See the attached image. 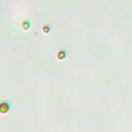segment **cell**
Segmentation results:
<instances>
[{"instance_id": "obj_1", "label": "cell", "mask_w": 132, "mask_h": 132, "mask_svg": "<svg viewBox=\"0 0 132 132\" xmlns=\"http://www.w3.org/2000/svg\"><path fill=\"white\" fill-rule=\"evenodd\" d=\"M9 109H11V104H9L7 101L0 102V114H2V115L7 114Z\"/></svg>"}, {"instance_id": "obj_2", "label": "cell", "mask_w": 132, "mask_h": 132, "mask_svg": "<svg viewBox=\"0 0 132 132\" xmlns=\"http://www.w3.org/2000/svg\"><path fill=\"white\" fill-rule=\"evenodd\" d=\"M57 58L58 60H63L66 58V51L65 50H60L57 53Z\"/></svg>"}, {"instance_id": "obj_3", "label": "cell", "mask_w": 132, "mask_h": 132, "mask_svg": "<svg viewBox=\"0 0 132 132\" xmlns=\"http://www.w3.org/2000/svg\"><path fill=\"white\" fill-rule=\"evenodd\" d=\"M21 27L23 30H28L29 28H30V22H29L28 20H24L21 24Z\"/></svg>"}, {"instance_id": "obj_4", "label": "cell", "mask_w": 132, "mask_h": 132, "mask_svg": "<svg viewBox=\"0 0 132 132\" xmlns=\"http://www.w3.org/2000/svg\"><path fill=\"white\" fill-rule=\"evenodd\" d=\"M42 31H43V33H48L51 31V27L48 25H45L42 27Z\"/></svg>"}]
</instances>
